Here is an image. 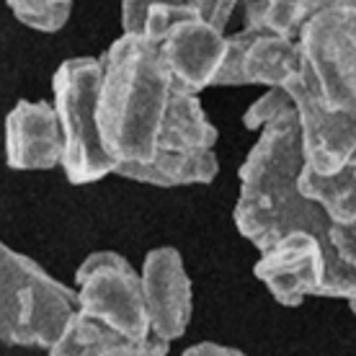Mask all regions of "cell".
<instances>
[{
	"instance_id": "12",
	"label": "cell",
	"mask_w": 356,
	"mask_h": 356,
	"mask_svg": "<svg viewBox=\"0 0 356 356\" xmlns=\"http://www.w3.org/2000/svg\"><path fill=\"white\" fill-rule=\"evenodd\" d=\"M65 137L49 101L21 98L6 116V163L13 170H52L63 165Z\"/></svg>"
},
{
	"instance_id": "8",
	"label": "cell",
	"mask_w": 356,
	"mask_h": 356,
	"mask_svg": "<svg viewBox=\"0 0 356 356\" xmlns=\"http://www.w3.org/2000/svg\"><path fill=\"white\" fill-rule=\"evenodd\" d=\"M284 88L297 108L305 163L328 176L343 170L348 163H356V127L318 96V90L305 78L302 65Z\"/></svg>"
},
{
	"instance_id": "11",
	"label": "cell",
	"mask_w": 356,
	"mask_h": 356,
	"mask_svg": "<svg viewBox=\"0 0 356 356\" xmlns=\"http://www.w3.org/2000/svg\"><path fill=\"white\" fill-rule=\"evenodd\" d=\"M161 54L178 86L202 93L212 88L227 52V34L199 16L173 21L161 36Z\"/></svg>"
},
{
	"instance_id": "18",
	"label": "cell",
	"mask_w": 356,
	"mask_h": 356,
	"mask_svg": "<svg viewBox=\"0 0 356 356\" xmlns=\"http://www.w3.org/2000/svg\"><path fill=\"white\" fill-rule=\"evenodd\" d=\"M184 354L186 356H199V354H232V356H238L241 354V348L222 346V343H214V341H199V343H194V346L184 348Z\"/></svg>"
},
{
	"instance_id": "16",
	"label": "cell",
	"mask_w": 356,
	"mask_h": 356,
	"mask_svg": "<svg viewBox=\"0 0 356 356\" xmlns=\"http://www.w3.org/2000/svg\"><path fill=\"white\" fill-rule=\"evenodd\" d=\"M184 16H194L191 0H122V29L143 31L155 42Z\"/></svg>"
},
{
	"instance_id": "6",
	"label": "cell",
	"mask_w": 356,
	"mask_h": 356,
	"mask_svg": "<svg viewBox=\"0 0 356 356\" xmlns=\"http://www.w3.org/2000/svg\"><path fill=\"white\" fill-rule=\"evenodd\" d=\"M78 310L122 330L134 341H150L143 274L116 250H96L75 271Z\"/></svg>"
},
{
	"instance_id": "7",
	"label": "cell",
	"mask_w": 356,
	"mask_h": 356,
	"mask_svg": "<svg viewBox=\"0 0 356 356\" xmlns=\"http://www.w3.org/2000/svg\"><path fill=\"white\" fill-rule=\"evenodd\" d=\"M302 65L300 39L271 31L266 26L245 24L227 36V52L214 86H266L284 88L286 81Z\"/></svg>"
},
{
	"instance_id": "17",
	"label": "cell",
	"mask_w": 356,
	"mask_h": 356,
	"mask_svg": "<svg viewBox=\"0 0 356 356\" xmlns=\"http://www.w3.org/2000/svg\"><path fill=\"white\" fill-rule=\"evenodd\" d=\"M6 6L18 24L42 34H54L65 29L72 13V0H6Z\"/></svg>"
},
{
	"instance_id": "19",
	"label": "cell",
	"mask_w": 356,
	"mask_h": 356,
	"mask_svg": "<svg viewBox=\"0 0 356 356\" xmlns=\"http://www.w3.org/2000/svg\"><path fill=\"white\" fill-rule=\"evenodd\" d=\"M346 302H348V310L356 315V297H351V300H346Z\"/></svg>"
},
{
	"instance_id": "4",
	"label": "cell",
	"mask_w": 356,
	"mask_h": 356,
	"mask_svg": "<svg viewBox=\"0 0 356 356\" xmlns=\"http://www.w3.org/2000/svg\"><path fill=\"white\" fill-rule=\"evenodd\" d=\"M214 145H217V129L204 114L199 93L176 86L168 119L152 161L127 168L119 176L158 188L212 184L220 170Z\"/></svg>"
},
{
	"instance_id": "9",
	"label": "cell",
	"mask_w": 356,
	"mask_h": 356,
	"mask_svg": "<svg viewBox=\"0 0 356 356\" xmlns=\"http://www.w3.org/2000/svg\"><path fill=\"white\" fill-rule=\"evenodd\" d=\"M253 271L276 302L297 307L305 297H323L325 248L312 232L292 230L261 250Z\"/></svg>"
},
{
	"instance_id": "1",
	"label": "cell",
	"mask_w": 356,
	"mask_h": 356,
	"mask_svg": "<svg viewBox=\"0 0 356 356\" xmlns=\"http://www.w3.org/2000/svg\"><path fill=\"white\" fill-rule=\"evenodd\" d=\"M101 63L98 127L119 176L152 161L178 83L161 44L143 31H122L101 54Z\"/></svg>"
},
{
	"instance_id": "5",
	"label": "cell",
	"mask_w": 356,
	"mask_h": 356,
	"mask_svg": "<svg viewBox=\"0 0 356 356\" xmlns=\"http://www.w3.org/2000/svg\"><path fill=\"white\" fill-rule=\"evenodd\" d=\"M297 39L307 83L356 127V8H330L310 18Z\"/></svg>"
},
{
	"instance_id": "10",
	"label": "cell",
	"mask_w": 356,
	"mask_h": 356,
	"mask_svg": "<svg viewBox=\"0 0 356 356\" xmlns=\"http://www.w3.org/2000/svg\"><path fill=\"white\" fill-rule=\"evenodd\" d=\"M143 294L155 339H181L191 321V279L176 248L161 245L145 256Z\"/></svg>"
},
{
	"instance_id": "14",
	"label": "cell",
	"mask_w": 356,
	"mask_h": 356,
	"mask_svg": "<svg viewBox=\"0 0 356 356\" xmlns=\"http://www.w3.org/2000/svg\"><path fill=\"white\" fill-rule=\"evenodd\" d=\"M297 186L307 199L323 207L330 225H348L356 220V163L339 173H318L302 163Z\"/></svg>"
},
{
	"instance_id": "3",
	"label": "cell",
	"mask_w": 356,
	"mask_h": 356,
	"mask_svg": "<svg viewBox=\"0 0 356 356\" xmlns=\"http://www.w3.org/2000/svg\"><path fill=\"white\" fill-rule=\"evenodd\" d=\"M101 57H70L60 63L52 78L54 108L65 137L63 165L70 184L86 186L114 173V161L104 147L98 127Z\"/></svg>"
},
{
	"instance_id": "13",
	"label": "cell",
	"mask_w": 356,
	"mask_h": 356,
	"mask_svg": "<svg viewBox=\"0 0 356 356\" xmlns=\"http://www.w3.org/2000/svg\"><path fill=\"white\" fill-rule=\"evenodd\" d=\"M170 343L152 336L150 341H134L124 336L122 330L111 328L104 321H98L93 315H86L78 310L72 315L70 325L65 328L63 339L57 341L47 354L52 356H72V354H86V356H158L168 354Z\"/></svg>"
},
{
	"instance_id": "2",
	"label": "cell",
	"mask_w": 356,
	"mask_h": 356,
	"mask_svg": "<svg viewBox=\"0 0 356 356\" xmlns=\"http://www.w3.org/2000/svg\"><path fill=\"white\" fill-rule=\"evenodd\" d=\"M78 312V289L0 241V343L49 348Z\"/></svg>"
},
{
	"instance_id": "15",
	"label": "cell",
	"mask_w": 356,
	"mask_h": 356,
	"mask_svg": "<svg viewBox=\"0 0 356 356\" xmlns=\"http://www.w3.org/2000/svg\"><path fill=\"white\" fill-rule=\"evenodd\" d=\"M343 6L356 8V0H243V24L266 26L297 39L310 18Z\"/></svg>"
}]
</instances>
